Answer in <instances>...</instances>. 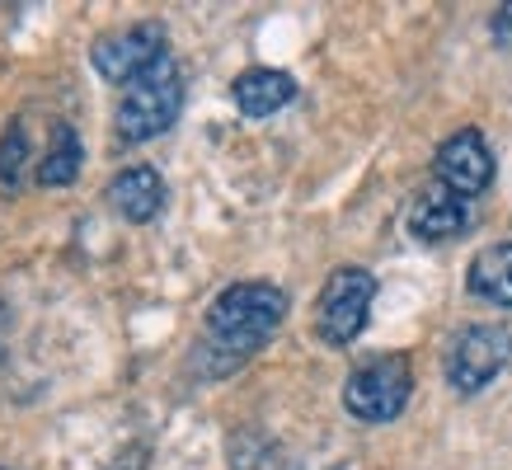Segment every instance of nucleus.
<instances>
[{
  "label": "nucleus",
  "instance_id": "nucleus-1",
  "mask_svg": "<svg viewBox=\"0 0 512 470\" xmlns=\"http://www.w3.org/2000/svg\"><path fill=\"white\" fill-rule=\"evenodd\" d=\"M282 320H287V292L282 287L235 282L207 306V348L202 353H221V367H235L249 353H259L278 334Z\"/></svg>",
  "mask_w": 512,
  "mask_h": 470
},
{
  "label": "nucleus",
  "instance_id": "nucleus-2",
  "mask_svg": "<svg viewBox=\"0 0 512 470\" xmlns=\"http://www.w3.org/2000/svg\"><path fill=\"white\" fill-rule=\"evenodd\" d=\"M179 113H184V76H179L174 57H165L156 71L123 85V99L113 109V137L123 146L156 141L160 132H170L179 123Z\"/></svg>",
  "mask_w": 512,
  "mask_h": 470
},
{
  "label": "nucleus",
  "instance_id": "nucleus-3",
  "mask_svg": "<svg viewBox=\"0 0 512 470\" xmlns=\"http://www.w3.org/2000/svg\"><path fill=\"white\" fill-rule=\"evenodd\" d=\"M414 391V372L404 353H381V358L362 362L343 381V409L362 423H390L400 419Z\"/></svg>",
  "mask_w": 512,
  "mask_h": 470
},
{
  "label": "nucleus",
  "instance_id": "nucleus-4",
  "mask_svg": "<svg viewBox=\"0 0 512 470\" xmlns=\"http://www.w3.org/2000/svg\"><path fill=\"white\" fill-rule=\"evenodd\" d=\"M372 301H376V278L367 268H334L320 287V301H315V334L325 344L343 348L353 344L357 334L367 329V315H372Z\"/></svg>",
  "mask_w": 512,
  "mask_h": 470
},
{
  "label": "nucleus",
  "instance_id": "nucleus-5",
  "mask_svg": "<svg viewBox=\"0 0 512 470\" xmlns=\"http://www.w3.org/2000/svg\"><path fill=\"white\" fill-rule=\"evenodd\" d=\"M512 362V334L503 325H470L447 348V386L456 395H480Z\"/></svg>",
  "mask_w": 512,
  "mask_h": 470
},
{
  "label": "nucleus",
  "instance_id": "nucleus-6",
  "mask_svg": "<svg viewBox=\"0 0 512 470\" xmlns=\"http://www.w3.org/2000/svg\"><path fill=\"white\" fill-rule=\"evenodd\" d=\"M170 57V38L160 24H132V29H113L104 38H94L90 62L94 71L113 85H132L146 71H156L160 62Z\"/></svg>",
  "mask_w": 512,
  "mask_h": 470
},
{
  "label": "nucleus",
  "instance_id": "nucleus-7",
  "mask_svg": "<svg viewBox=\"0 0 512 470\" xmlns=\"http://www.w3.org/2000/svg\"><path fill=\"white\" fill-rule=\"evenodd\" d=\"M433 174H437V184L451 188V193H461V198H480L484 188L494 184V151H489V141H484L480 127H461V132H451V137L437 146Z\"/></svg>",
  "mask_w": 512,
  "mask_h": 470
},
{
  "label": "nucleus",
  "instance_id": "nucleus-8",
  "mask_svg": "<svg viewBox=\"0 0 512 470\" xmlns=\"http://www.w3.org/2000/svg\"><path fill=\"white\" fill-rule=\"evenodd\" d=\"M470 226V198L451 193V188L433 184L423 188L414 207H409V235L423 240V245H442V240H456V235Z\"/></svg>",
  "mask_w": 512,
  "mask_h": 470
},
{
  "label": "nucleus",
  "instance_id": "nucleus-9",
  "mask_svg": "<svg viewBox=\"0 0 512 470\" xmlns=\"http://www.w3.org/2000/svg\"><path fill=\"white\" fill-rule=\"evenodd\" d=\"M109 203L118 217H127L132 226H146L165 212V179L151 165H127L123 174H113Z\"/></svg>",
  "mask_w": 512,
  "mask_h": 470
},
{
  "label": "nucleus",
  "instance_id": "nucleus-10",
  "mask_svg": "<svg viewBox=\"0 0 512 470\" xmlns=\"http://www.w3.org/2000/svg\"><path fill=\"white\" fill-rule=\"evenodd\" d=\"M235 109L245 118H268V113L287 109L296 99V80L287 71H273V66H254V71H240L231 85Z\"/></svg>",
  "mask_w": 512,
  "mask_h": 470
},
{
  "label": "nucleus",
  "instance_id": "nucleus-11",
  "mask_svg": "<svg viewBox=\"0 0 512 470\" xmlns=\"http://www.w3.org/2000/svg\"><path fill=\"white\" fill-rule=\"evenodd\" d=\"M466 287L489 306H508L512 311V240L503 245H484L466 268Z\"/></svg>",
  "mask_w": 512,
  "mask_h": 470
},
{
  "label": "nucleus",
  "instance_id": "nucleus-12",
  "mask_svg": "<svg viewBox=\"0 0 512 470\" xmlns=\"http://www.w3.org/2000/svg\"><path fill=\"white\" fill-rule=\"evenodd\" d=\"M80 165H85V146H80V132L66 118H57L52 123V137H47V151L43 160H38V170H33V179L43 188H66L80 179Z\"/></svg>",
  "mask_w": 512,
  "mask_h": 470
},
{
  "label": "nucleus",
  "instance_id": "nucleus-13",
  "mask_svg": "<svg viewBox=\"0 0 512 470\" xmlns=\"http://www.w3.org/2000/svg\"><path fill=\"white\" fill-rule=\"evenodd\" d=\"M29 165H33L29 132H24V123H10L5 127V137H0V188H5V193H19ZM33 170H38V165H33Z\"/></svg>",
  "mask_w": 512,
  "mask_h": 470
},
{
  "label": "nucleus",
  "instance_id": "nucleus-14",
  "mask_svg": "<svg viewBox=\"0 0 512 470\" xmlns=\"http://www.w3.org/2000/svg\"><path fill=\"white\" fill-rule=\"evenodd\" d=\"M494 33L498 38H512V5H503V10L494 15Z\"/></svg>",
  "mask_w": 512,
  "mask_h": 470
},
{
  "label": "nucleus",
  "instance_id": "nucleus-15",
  "mask_svg": "<svg viewBox=\"0 0 512 470\" xmlns=\"http://www.w3.org/2000/svg\"><path fill=\"white\" fill-rule=\"evenodd\" d=\"M0 470H10V466H0Z\"/></svg>",
  "mask_w": 512,
  "mask_h": 470
}]
</instances>
